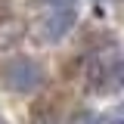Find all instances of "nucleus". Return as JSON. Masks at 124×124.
Here are the masks:
<instances>
[{"mask_svg": "<svg viewBox=\"0 0 124 124\" xmlns=\"http://www.w3.org/2000/svg\"><path fill=\"white\" fill-rule=\"evenodd\" d=\"M78 22V13L71 9V6H62V9H56L53 16H46L44 25H40V37H44L46 44H56L59 37H65L68 31L75 28Z\"/></svg>", "mask_w": 124, "mask_h": 124, "instance_id": "f03ea898", "label": "nucleus"}, {"mask_svg": "<svg viewBox=\"0 0 124 124\" xmlns=\"http://www.w3.org/2000/svg\"><path fill=\"white\" fill-rule=\"evenodd\" d=\"M0 81H3V87L13 93H31L40 87V81H44V71H40V65L28 56H13V59L3 62V68H0Z\"/></svg>", "mask_w": 124, "mask_h": 124, "instance_id": "f257e3e1", "label": "nucleus"}, {"mask_svg": "<svg viewBox=\"0 0 124 124\" xmlns=\"http://www.w3.org/2000/svg\"><path fill=\"white\" fill-rule=\"evenodd\" d=\"M118 75H121V78H118V81H121V84H124V65H121V71H118Z\"/></svg>", "mask_w": 124, "mask_h": 124, "instance_id": "7ed1b4c3", "label": "nucleus"}]
</instances>
